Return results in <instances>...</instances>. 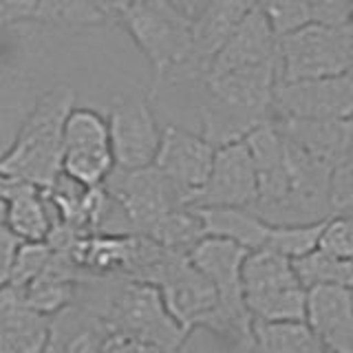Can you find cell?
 Segmentation results:
<instances>
[{"label":"cell","instance_id":"6da1fadb","mask_svg":"<svg viewBox=\"0 0 353 353\" xmlns=\"http://www.w3.org/2000/svg\"><path fill=\"white\" fill-rule=\"evenodd\" d=\"M102 318L108 334L128 336L165 351L179 353L188 331L170 316L159 290L126 276H84L75 301Z\"/></svg>","mask_w":353,"mask_h":353},{"label":"cell","instance_id":"7a4b0ae2","mask_svg":"<svg viewBox=\"0 0 353 353\" xmlns=\"http://www.w3.org/2000/svg\"><path fill=\"white\" fill-rule=\"evenodd\" d=\"M201 135L212 146L239 141L261 121L274 117V88L279 84V60L241 66L221 73H203L199 80Z\"/></svg>","mask_w":353,"mask_h":353},{"label":"cell","instance_id":"3957f363","mask_svg":"<svg viewBox=\"0 0 353 353\" xmlns=\"http://www.w3.org/2000/svg\"><path fill=\"white\" fill-rule=\"evenodd\" d=\"M75 102L69 84H55L38 97L16 132L14 143L0 157V176L47 190L62 172V128Z\"/></svg>","mask_w":353,"mask_h":353},{"label":"cell","instance_id":"277c9868","mask_svg":"<svg viewBox=\"0 0 353 353\" xmlns=\"http://www.w3.org/2000/svg\"><path fill=\"white\" fill-rule=\"evenodd\" d=\"M117 25L137 44L152 71V91L165 82H199L205 66L194 58L190 20L181 18L163 0H137Z\"/></svg>","mask_w":353,"mask_h":353},{"label":"cell","instance_id":"5b68a950","mask_svg":"<svg viewBox=\"0 0 353 353\" xmlns=\"http://www.w3.org/2000/svg\"><path fill=\"white\" fill-rule=\"evenodd\" d=\"M243 303L252 320H303L307 290L298 283L292 261L272 250H252L241 268Z\"/></svg>","mask_w":353,"mask_h":353},{"label":"cell","instance_id":"8992f818","mask_svg":"<svg viewBox=\"0 0 353 353\" xmlns=\"http://www.w3.org/2000/svg\"><path fill=\"white\" fill-rule=\"evenodd\" d=\"M353 31L351 25L307 22L279 36V80H309L351 73Z\"/></svg>","mask_w":353,"mask_h":353},{"label":"cell","instance_id":"52a82bcc","mask_svg":"<svg viewBox=\"0 0 353 353\" xmlns=\"http://www.w3.org/2000/svg\"><path fill=\"white\" fill-rule=\"evenodd\" d=\"M102 185L135 234H146L163 214L183 205L174 188L152 163L135 170L113 168Z\"/></svg>","mask_w":353,"mask_h":353},{"label":"cell","instance_id":"ba28073f","mask_svg":"<svg viewBox=\"0 0 353 353\" xmlns=\"http://www.w3.org/2000/svg\"><path fill=\"white\" fill-rule=\"evenodd\" d=\"M106 124L115 168L135 170L154 161L161 130L146 95L126 93L113 97Z\"/></svg>","mask_w":353,"mask_h":353},{"label":"cell","instance_id":"9c48e42d","mask_svg":"<svg viewBox=\"0 0 353 353\" xmlns=\"http://www.w3.org/2000/svg\"><path fill=\"white\" fill-rule=\"evenodd\" d=\"M353 113L351 73L309 80H279L274 88V117L347 119Z\"/></svg>","mask_w":353,"mask_h":353},{"label":"cell","instance_id":"30bf717a","mask_svg":"<svg viewBox=\"0 0 353 353\" xmlns=\"http://www.w3.org/2000/svg\"><path fill=\"white\" fill-rule=\"evenodd\" d=\"M212 157L214 146L203 135H194L190 130L170 124L161 130L152 165L168 179L179 201L183 205H192L205 185L212 168Z\"/></svg>","mask_w":353,"mask_h":353},{"label":"cell","instance_id":"8fae6325","mask_svg":"<svg viewBox=\"0 0 353 353\" xmlns=\"http://www.w3.org/2000/svg\"><path fill=\"white\" fill-rule=\"evenodd\" d=\"M154 287L165 309L188 334L203 331L216 309V294L205 276L183 254H172Z\"/></svg>","mask_w":353,"mask_h":353},{"label":"cell","instance_id":"7c38bea8","mask_svg":"<svg viewBox=\"0 0 353 353\" xmlns=\"http://www.w3.org/2000/svg\"><path fill=\"white\" fill-rule=\"evenodd\" d=\"M254 199H256V170H254L245 141L239 139L216 146L205 185L190 208H250Z\"/></svg>","mask_w":353,"mask_h":353},{"label":"cell","instance_id":"4fadbf2b","mask_svg":"<svg viewBox=\"0 0 353 353\" xmlns=\"http://www.w3.org/2000/svg\"><path fill=\"white\" fill-rule=\"evenodd\" d=\"M305 323L327 353H353V294L347 285L309 287Z\"/></svg>","mask_w":353,"mask_h":353},{"label":"cell","instance_id":"5bb4252c","mask_svg":"<svg viewBox=\"0 0 353 353\" xmlns=\"http://www.w3.org/2000/svg\"><path fill=\"white\" fill-rule=\"evenodd\" d=\"M274 60H279V36L254 5V9L223 42V47L214 53L205 73H221Z\"/></svg>","mask_w":353,"mask_h":353},{"label":"cell","instance_id":"9a60e30c","mask_svg":"<svg viewBox=\"0 0 353 353\" xmlns=\"http://www.w3.org/2000/svg\"><path fill=\"white\" fill-rule=\"evenodd\" d=\"M281 135L316 159L331 165L351 159V117L347 119H281L274 117Z\"/></svg>","mask_w":353,"mask_h":353},{"label":"cell","instance_id":"2e32d148","mask_svg":"<svg viewBox=\"0 0 353 353\" xmlns=\"http://www.w3.org/2000/svg\"><path fill=\"white\" fill-rule=\"evenodd\" d=\"M106 338L102 318L80 303H71L49 318L42 353H104Z\"/></svg>","mask_w":353,"mask_h":353},{"label":"cell","instance_id":"e0dca14e","mask_svg":"<svg viewBox=\"0 0 353 353\" xmlns=\"http://www.w3.org/2000/svg\"><path fill=\"white\" fill-rule=\"evenodd\" d=\"M5 194V225L20 241H44L55 223L47 194L40 188L0 176Z\"/></svg>","mask_w":353,"mask_h":353},{"label":"cell","instance_id":"ac0fdd59","mask_svg":"<svg viewBox=\"0 0 353 353\" xmlns=\"http://www.w3.org/2000/svg\"><path fill=\"white\" fill-rule=\"evenodd\" d=\"M49 316L25 305L14 287L0 290V353H42Z\"/></svg>","mask_w":353,"mask_h":353},{"label":"cell","instance_id":"d6986e66","mask_svg":"<svg viewBox=\"0 0 353 353\" xmlns=\"http://www.w3.org/2000/svg\"><path fill=\"white\" fill-rule=\"evenodd\" d=\"M254 0H208L199 16L190 22L194 58L205 66L214 58V53L223 47L243 18L254 9Z\"/></svg>","mask_w":353,"mask_h":353},{"label":"cell","instance_id":"ffe728a7","mask_svg":"<svg viewBox=\"0 0 353 353\" xmlns=\"http://www.w3.org/2000/svg\"><path fill=\"white\" fill-rule=\"evenodd\" d=\"M205 236H219L239 243L248 252L265 248L270 234V223L254 214L250 208H232V205H208L194 208Z\"/></svg>","mask_w":353,"mask_h":353},{"label":"cell","instance_id":"44dd1931","mask_svg":"<svg viewBox=\"0 0 353 353\" xmlns=\"http://www.w3.org/2000/svg\"><path fill=\"white\" fill-rule=\"evenodd\" d=\"M252 345L256 353H327L305 320H252Z\"/></svg>","mask_w":353,"mask_h":353},{"label":"cell","instance_id":"7402d4cb","mask_svg":"<svg viewBox=\"0 0 353 353\" xmlns=\"http://www.w3.org/2000/svg\"><path fill=\"white\" fill-rule=\"evenodd\" d=\"M143 236L152 239L163 250L188 256L190 250L205 236V232L196 210L190 205H181L163 214Z\"/></svg>","mask_w":353,"mask_h":353},{"label":"cell","instance_id":"603a6c76","mask_svg":"<svg viewBox=\"0 0 353 353\" xmlns=\"http://www.w3.org/2000/svg\"><path fill=\"white\" fill-rule=\"evenodd\" d=\"M292 268L298 283L305 290L318 285H347L353 283V263L347 259H336L331 254L314 248L292 261Z\"/></svg>","mask_w":353,"mask_h":353},{"label":"cell","instance_id":"cb8c5ba5","mask_svg":"<svg viewBox=\"0 0 353 353\" xmlns=\"http://www.w3.org/2000/svg\"><path fill=\"white\" fill-rule=\"evenodd\" d=\"M33 22L64 29H82L104 25L93 0H36L33 3Z\"/></svg>","mask_w":353,"mask_h":353},{"label":"cell","instance_id":"d4e9b609","mask_svg":"<svg viewBox=\"0 0 353 353\" xmlns=\"http://www.w3.org/2000/svg\"><path fill=\"white\" fill-rule=\"evenodd\" d=\"M110 148L108 124L102 113L93 108H71L62 128V150Z\"/></svg>","mask_w":353,"mask_h":353},{"label":"cell","instance_id":"484cf974","mask_svg":"<svg viewBox=\"0 0 353 353\" xmlns=\"http://www.w3.org/2000/svg\"><path fill=\"white\" fill-rule=\"evenodd\" d=\"M323 221L301 223V225H270L268 241H265V248L261 250H272L290 261L303 256V254L312 252L316 248Z\"/></svg>","mask_w":353,"mask_h":353},{"label":"cell","instance_id":"4316f807","mask_svg":"<svg viewBox=\"0 0 353 353\" xmlns=\"http://www.w3.org/2000/svg\"><path fill=\"white\" fill-rule=\"evenodd\" d=\"M256 9L270 22L276 36H285L298 27L312 22L307 0H254Z\"/></svg>","mask_w":353,"mask_h":353},{"label":"cell","instance_id":"83f0119b","mask_svg":"<svg viewBox=\"0 0 353 353\" xmlns=\"http://www.w3.org/2000/svg\"><path fill=\"white\" fill-rule=\"evenodd\" d=\"M51 252L53 250L49 248L47 241H20L9 285L20 290V287L31 283L44 268H47Z\"/></svg>","mask_w":353,"mask_h":353},{"label":"cell","instance_id":"f1b7e54d","mask_svg":"<svg viewBox=\"0 0 353 353\" xmlns=\"http://www.w3.org/2000/svg\"><path fill=\"white\" fill-rule=\"evenodd\" d=\"M318 250L336 259H353V221L351 214H331L323 221L318 234Z\"/></svg>","mask_w":353,"mask_h":353},{"label":"cell","instance_id":"f546056e","mask_svg":"<svg viewBox=\"0 0 353 353\" xmlns=\"http://www.w3.org/2000/svg\"><path fill=\"white\" fill-rule=\"evenodd\" d=\"M353 161H340L329 176V210L331 214H351L353 208Z\"/></svg>","mask_w":353,"mask_h":353},{"label":"cell","instance_id":"4dcf8cb0","mask_svg":"<svg viewBox=\"0 0 353 353\" xmlns=\"http://www.w3.org/2000/svg\"><path fill=\"white\" fill-rule=\"evenodd\" d=\"M312 22L320 25H351L353 0H307Z\"/></svg>","mask_w":353,"mask_h":353},{"label":"cell","instance_id":"1f68e13d","mask_svg":"<svg viewBox=\"0 0 353 353\" xmlns=\"http://www.w3.org/2000/svg\"><path fill=\"white\" fill-rule=\"evenodd\" d=\"M18 245H20V239L16 234H11L7 225H0V290L9 285Z\"/></svg>","mask_w":353,"mask_h":353},{"label":"cell","instance_id":"d6a6232c","mask_svg":"<svg viewBox=\"0 0 353 353\" xmlns=\"http://www.w3.org/2000/svg\"><path fill=\"white\" fill-rule=\"evenodd\" d=\"M33 3L36 0H0V31L33 20Z\"/></svg>","mask_w":353,"mask_h":353},{"label":"cell","instance_id":"836d02e7","mask_svg":"<svg viewBox=\"0 0 353 353\" xmlns=\"http://www.w3.org/2000/svg\"><path fill=\"white\" fill-rule=\"evenodd\" d=\"M104 353H172V351H165L161 347H154V345H148V342H141L128 336L108 334Z\"/></svg>","mask_w":353,"mask_h":353},{"label":"cell","instance_id":"e575fe53","mask_svg":"<svg viewBox=\"0 0 353 353\" xmlns=\"http://www.w3.org/2000/svg\"><path fill=\"white\" fill-rule=\"evenodd\" d=\"M106 22H119V18L137 3V0H93Z\"/></svg>","mask_w":353,"mask_h":353},{"label":"cell","instance_id":"d590c367","mask_svg":"<svg viewBox=\"0 0 353 353\" xmlns=\"http://www.w3.org/2000/svg\"><path fill=\"white\" fill-rule=\"evenodd\" d=\"M163 3L168 5L172 11H176L181 18L192 22L199 16V11L203 9V5L208 3V0H163Z\"/></svg>","mask_w":353,"mask_h":353},{"label":"cell","instance_id":"8d00e7d4","mask_svg":"<svg viewBox=\"0 0 353 353\" xmlns=\"http://www.w3.org/2000/svg\"><path fill=\"white\" fill-rule=\"evenodd\" d=\"M5 208H7V201H5L3 188H0V225H5Z\"/></svg>","mask_w":353,"mask_h":353}]
</instances>
